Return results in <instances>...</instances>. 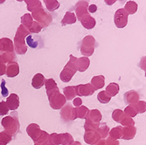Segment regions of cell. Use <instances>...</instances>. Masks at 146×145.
<instances>
[{
    "instance_id": "14",
    "label": "cell",
    "mask_w": 146,
    "mask_h": 145,
    "mask_svg": "<svg viewBox=\"0 0 146 145\" xmlns=\"http://www.w3.org/2000/svg\"><path fill=\"white\" fill-rule=\"evenodd\" d=\"M92 85L94 86L95 90L96 89H99L103 87L104 86V81H105V78L103 75H100V76H96L92 79Z\"/></svg>"
},
{
    "instance_id": "30",
    "label": "cell",
    "mask_w": 146,
    "mask_h": 145,
    "mask_svg": "<svg viewBox=\"0 0 146 145\" xmlns=\"http://www.w3.org/2000/svg\"><path fill=\"white\" fill-rule=\"evenodd\" d=\"M5 2V0H0V4H3Z\"/></svg>"
},
{
    "instance_id": "10",
    "label": "cell",
    "mask_w": 146,
    "mask_h": 145,
    "mask_svg": "<svg viewBox=\"0 0 146 145\" xmlns=\"http://www.w3.org/2000/svg\"><path fill=\"white\" fill-rule=\"evenodd\" d=\"M110 137L111 140H118L123 138V127L117 126L110 131Z\"/></svg>"
},
{
    "instance_id": "8",
    "label": "cell",
    "mask_w": 146,
    "mask_h": 145,
    "mask_svg": "<svg viewBox=\"0 0 146 145\" xmlns=\"http://www.w3.org/2000/svg\"><path fill=\"white\" fill-rule=\"evenodd\" d=\"M137 133V128L135 126L132 127H124L123 128V140H131L133 139Z\"/></svg>"
},
{
    "instance_id": "33",
    "label": "cell",
    "mask_w": 146,
    "mask_h": 145,
    "mask_svg": "<svg viewBox=\"0 0 146 145\" xmlns=\"http://www.w3.org/2000/svg\"><path fill=\"white\" fill-rule=\"evenodd\" d=\"M145 77H146V72H145Z\"/></svg>"
},
{
    "instance_id": "7",
    "label": "cell",
    "mask_w": 146,
    "mask_h": 145,
    "mask_svg": "<svg viewBox=\"0 0 146 145\" xmlns=\"http://www.w3.org/2000/svg\"><path fill=\"white\" fill-rule=\"evenodd\" d=\"M80 21H81L82 24L83 25V27H85L86 29H93L96 26V19L93 18L89 13L87 15H84L81 19H80Z\"/></svg>"
},
{
    "instance_id": "16",
    "label": "cell",
    "mask_w": 146,
    "mask_h": 145,
    "mask_svg": "<svg viewBox=\"0 0 146 145\" xmlns=\"http://www.w3.org/2000/svg\"><path fill=\"white\" fill-rule=\"evenodd\" d=\"M33 23V19L32 17V14H30V13H26V14L22 16L21 24H22V25L25 26V28L30 29Z\"/></svg>"
},
{
    "instance_id": "29",
    "label": "cell",
    "mask_w": 146,
    "mask_h": 145,
    "mask_svg": "<svg viewBox=\"0 0 146 145\" xmlns=\"http://www.w3.org/2000/svg\"><path fill=\"white\" fill-rule=\"evenodd\" d=\"M104 2L108 5H113L116 2V0H104Z\"/></svg>"
},
{
    "instance_id": "20",
    "label": "cell",
    "mask_w": 146,
    "mask_h": 145,
    "mask_svg": "<svg viewBox=\"0 0 146 145\" xmlns=\"http://www.w3.org/2000/svg\"><path fill=\"white\" fill-rule=\"evenodd\" d=\"M124 114L129 116V117H131V118H133L135 116H137V115L138 114L137 110L136 109L135 106L134 105H128V106L125 108L124 109Z\"/></svg>"
},
{
    "instance_id": "4",
    "label": "cell",
    "mask_w": 146,
    "mask_h": 145,
    "mask_svg": "<svg viewBox=\"0 0 146 145\" xmlns=\"http://www.w3.org/2000/svg\"><path fill=\"white\" fill-rule=\"evenodd\" d=\"M88 2L86 0H80L74 5V11H75V16L78 20L81 19L84 15L88 14Z\"/></svg>"
},
{
    "instance_id": "22",
    "label": "cell",
    "mask_w": 146,
    "mask_h": 145,
    "mask_svg": "<svg viewBox=\"0 0 146 145\" xmlns=\"http://www.w3.org/2000/svg\"><path fill=\"white\" fill-rule=\"evenodd\" d=\"M134 106L137 110L138 114H143L146 111V102L144 101H139Z\"/></svg>"
},
{
    "instance_id": "21",
    "label": "cell",
    "mask_w": 146,
    "mask_h": 145,
    "mask_svg": "<svg viewBox=\"0 0 146 145\" xmlns=\"http://www.w3.org/2000/svg\"><path fill=\"white\" fill-rule=\"evenodd\" d=\"M28 35H29V31L27 30V28H25L24 25L21 24V25L19 26V29H18L16 37H17V38H22L23 37H25V36H28Z\"/></svg>"
},
{
    "instance_id": "13",
    "label": "cell",
    "mask_w": 146,
    "mask_h": 145,
    "mask_svg": "<svg viewBox=\"0 0 146 145\" xmlns=\"http://www.w3.org/2000/svg\"><path fill=\"white\" fill-rule=\"evenodd\" d=\"M44 3L48 11H54L60 8V2L57 0H44Z\"/></svg>"
},
{
    "instance_id": "23",
    "label": "cell",
    "mask_w": 146,
    "mask_h": 145,
    "mask_svg": "<svg viewBox=\"0 0 146 145\" xmlns=\"http://www.w3.org/2000/svg\"><path fill=\"white\" fill-rule=\"evenodd\" d=\"M120 123L124 127H132V126L135 125V122L133 121V119H132L131 117L127 116V115H125L123 117V119L121 121Z\"/></svg>"
},
{
    "instance_id": "27",
    "label": "cell",
    "mask_w": 146,
    "mask_h": 145,
    "mask_svg": "<svg viewBox=\"0 0 146 145\" xmlns=\"http://www.w3.org/2000/svg\"><path fill=\"white\" fill-rule=\"evenodd\" d=\"M138 67L142 69V70H144L146 72V56H143L141 58L140 60V62L138 64Z\"/></svg>"
},
{
    "instance_id": "19",
    "label": "cell",
    "mask_w": 146,
    "mask_h": 145,
    "mask_svg": "<svg viewBox=\"0 0 146 145\" xmlns=\"http://www.w3.org/2000/svg\"><path fill=\"white\" fill-rule=\"evenodd\" d=\"M97 98L99 100V101L101 103H103V104H107L111 100V96L109 95V94L107 93L106 91H102L98 94L97 95Z\"/></svg>"
},
{
    "instance_id": "2",
    "label": "cell",
    "mask_w": 146,
    "mask_h": 145,
    "mask_svg": "<svg viewBox=\"0 0 146 145\" xmlns=\"http://www.w3.org/2000/svg\"><path fill=\"white\" fill-rule=\"evenodd\" d=\"M82 46L81 48L82 54L83 55H87V56H90L93 54L94 52L95 47L97 46V42L96 41L95 38L93 36H86L83 39H82Z\"/></svg>"
},
{
    "instance_id": "26",
    "label": "cell",
    "mask_w": 146,
    "mask_h": 145,
    "mask_svg": "<svg viewBox=\"0 0 146 145\" xmlns=\"http://www.w3.org/2000/svg\"><path fill=\"white\" fill-rule=\"evenodd\" d=\"M1 94L3 97H6L8 95V89H6L5 87V81L3 80L2 81V84H1Z\"/></svg>"
},
{
    "instance_id": "12",
    "label": "cell",
    "mask_w": 146,
    "mask_h": 145,
    "mask_svg": "<svg viewBox=\"0 0 146 145\" xmlns=\"http://www.w3.org/2000/svg\"><path fill=\"white\" fill-rule=\"evenodd\" d=\"M25 2L27 5V10L29 11H33L38 8L42 7L40 0H25Z\"/></svg>"
},
{
    "instance_id": "1",
    "label": "cell",
    "mask_w": 146,
    "mask_h": 145,
    "mask_svg": "<svg viewBox=\"0 0 146 145\" xmlns=\"http://www.w3.org/2000/svg\"><path fill=\"white\" fill-rule=\"evenodd\" d=\"M33 19L40 24L41 27H46V26L52 21V17L50 15V13L45 11L43 7L38 8L32 11Z\"/></svg>"
},
{
    "instance_id": "24",
    "label": "cell",
    "mask_w": 146,
    "mask_h": 145,
    "mask_svg": "<svg viewBox=\"0 0 146 145\" xmlns=\"http://www.w3.org/2000/svg\"><path fill=\"white\" fill-rule=\"evenodd\" d=\"M41 28H42V27H41L40 24L38 23L37 21H33V24H32V26H31V28H30L29 30H30L31 32L38 33V32H40Z\"/></svg>"
},
{
    "instance_id": "5",
    "label": "cell",
    "mask_w": 146,
    "mask_h": 145,
    "mask_svg": "<svg viewBox=\"0 0 146 145\" xmlns=\"http://www.w3.org/2000/svg\"><path fill=\"white\" fill-rule=\"evenodd\" d=\"M26 44H27L31 48L33 49H40L44 47V43H43V39L40 36L38 35H28L26 37Z\"/></svg>"
},
{
    "instance_id": "6",
    "label": "cell",
    "mask_w": 146,
    "mask_h": 145,
    "mask_svg": "<svg viewBox=\"0 0 146 145\" xmlns=\"http://www.w3.org/2000/svg\"><path fill=\"white\" fill-rule=\"evenodd\" d=\"M123 100L126 105H135L139 101V94L135 90L128 91L123 95Z\"/></svg>"
},
{
    "instance_id": "11",
    "label": "cell",
    "mask_w": 146,
    "mask_h": 145,
    "mask_svg": "<svg viewBox=\"0 0 146 145\" xmlns=\"http://www.w3.org/2000/svg\"><path fill=\"white\" fill-rule=\"evenodd\" d=\"M137 4L135 2V1H128L126 4H125V6H124V10L127 11V13L129 15H133L137 12Z\"/></svg>"
},
{
    "instance_id": "32",
    "label": "cell",
    "mask_w": 146,
    "mask_h": 145,
    "mask_svg": "<svg viewBox=\"0 0 146 145\" xmlns=\"http://www.w3.org/2000/svg\"><path fill=\"white\" fill-rule=\"evenodd\" d=\"M116 1H124V0H116Z\"/></svg>"
},
{
    "instance_id": "17",
    "label": "cell",
    "mask_w": 146,
    "mask_h": 145,
    "mask_svg": "<svg viewBox=\"0 0 146 145\" xmlns=\"http://www.w3.org/2000/svg\"><path fill=\"white\" fill-rule=\"evenodd\" d=\"M106 92L111 97L115 96L119 92V85L117 83H110L106 88Z\"/></svg>"
},
{
    "instance_id": "15",
    "label": "cell",
    "mask_w": 146,
    "mask_h": 145,
    "mask_svg": "<svg viewBox=\"0 0 146 145\" xmlns=\"http://www.w3.org/2000/svg\"><path fill=\"white\" fill-rule=\"evenodd\" d=\"M79 87L81 88V92H80V95L82 96H88L92 95L95 92V88L91 86V84H87V85H81L79 86Z\"/></svg>"
},
{
    "instance_id": "18",
    "label": "cell",
    "mask_w": 146,
    "mask_h": 145,
    "mask_svg": "<svg viewBox=\"0 0 146 145\" xmlns=\"http://www.w3.org/2000/svg\"><path fill=\"white\" fill-rule=\"evenodd\" d=\"M126 115L124 114L123 111H122L121 109H115L113 111V114H112V118L113 120L118 123H120L121 121L123 119V117L125 116Z\"/></svg>"
},
{
    "instance_id": "3",
    "label": "cell",
    "mask_w": 146,
    "mask_h": 145,
    "mask_svg": "<svg viewBox=\"0 0 146 145\" xmlns=\"http://www.w3.org/2000/svg\"><path fill=\"white\" fill-rule=\"evenodd\" d=\"M129 14L124 10V8L118 9L114 16V22L117 28H124L128 24Z\"/></svg>"
},
{
    "instance_id": "28",
    "label": "cell",
    "mask_w": 146,
    "mask_h": 145,
    "mask_svg": "<svg viewBox=\"0 0 146 145\" xmlns=\"http://www.w3.org/2000/svg\"><path fill=\"white\" fill-rule=\"evenodd\" d=\"M88 12L89 13H95L97 11V6L96 5H90L88 6Z\"/></svg>"
},
{
    "instance_id": "9",
    "label": "cell",
    "mask_w": 146,
    "mask_h": 145,
    "mask_svg": "<svg viewBox=\"0 0 146 145\" xmlns=\"http://www.w3.org/2000/svg\"><path fill=\"white\" fill-rule=\"evenodd\" d=\"M77 19L76 16L74 12L72 11H67L66 12L65 16L63 17L62 20H61V24L62 25H66V24H74L76 22Z\"/></svg>"
},
{
    "instance_id": "25",
    "label": "cell",
    "mask_w": 146,
    "mask_h": 145,
    "mask_svg": "<svg viewBox=\"0 0 146 145\" xmlns=\"http://www.w3.org/2000/svg\"><path fill=\"white\" fill-rule=\"evenodd\" d=\"M101 127H102V131H100V134L102 135V136L103 138H106L110 133V128L105 123H102Z\"/></svg>"
},
{
    "instance_id": "31",
    "label": "cell",
    "mask_w": 146,
    "mask_h": 145,
    "mask_svg": "<svg viewBox=\"0 0 146 145\" xmlns=\"http://www.w3.org/2000/svg\"><path fill=\"white\" fill-rule=\"evenodd\" d=\"M18 2H22V1H25V0H17Z\"/></svg>"
}]
</instances>
